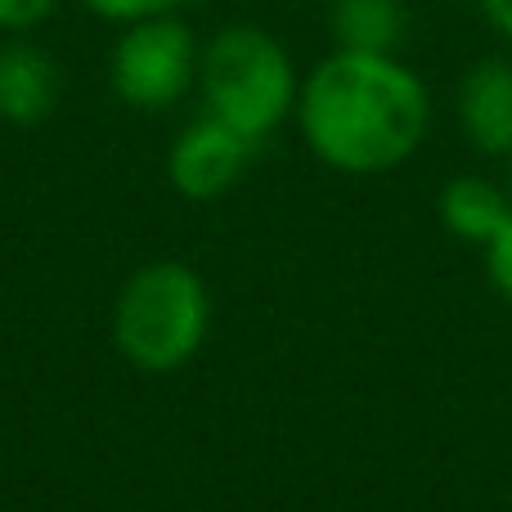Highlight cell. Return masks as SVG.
<instances>
[{
	"mask_svg": "<svg viewBox=\"0 0 512 512\" xmlns=\"http://www.w3.org/2000/svg\"><path fill=\"white\" fill-rule=\"evenodd\" d=\"M459 126L486 158H512V63L481 59L459 86Z\"/></svg>",
	"mask_w": 512,
	"mask_h": 512,
	"instance_id": "cell-6",
	"label": "cell"
},
{
	"mask_svg": "<svg viewBox=\"0 0 512 512\" xmlns=\"http://www.w3.org/2000/svg\"><path fill=\"white\" fill-rule=\"evenodd\" d=\"M59 0H0V32H27L45 23Z\"/></svg>",
	"mask_w": 512,
	"mask_h": 512,
	"instance_id": "cell-12",
	"label": "cell"
},
{
	"mask_svg": "<svg viewBox=\"0 0 512 512\" xmlns=\"http://www.w3.org/2000/svg\"><path fill=\"white\" fill-rule=\"evenodd\" d=\"M256 144L248 135H239L234 126L216 122L212 113L198 117L194 126L180 131V140L167 153V176L176 185V194H185L189 203H212V198L230 194L239 185V176L248 171Z\"/></svg>",
	"mask_w": 512,
	"mask_h": 512,
	"instance_id": "cell-5",
	"label": "cell"
},
{
	"mask_svg": "<svg viewBox=\"0 0 512 512\" xmlns=\"http://www.w3.org/2000/svg\"><path fill=\"white\" fill-rule=\"evenodd\" d=\"M508 212H512L508 194L486 176H454L436 198V216H441L445 230L459 243H477V248H486L495 239V230L508 221Z\"/></svg>",
	"mask_w": 512,
	"mask_h": 512,
	"instance_id": "cell-8",
	"label": "cell"
},
{
	"mask_svg": "<svg viewBox=\"0 0 512 512\" xmlns=\"http://www.w3.org/2000/svg\"><path fill=\"white\" fill-rule=\"evenodd\" d=\"M481 14H486V23L495 27L499 36L512 41V0H481Z\"/></svg>",
	"mask_w": 512,
	"mask_h": 512,
	"instance_id": "cell-13",
	"label": "cell"
},
{
	"mask_svg": "<svg viewBox=\"0 0 512 512\" xmlns=\"http://www.w3.org/2000/svg\"><path fill=\"white\" fill-rule=\"evenodd\" d=\"M198 63H203V50L189 23H180L176 14L140 18V23H126L113 45V90L122 104L140 113H162L194 86Z\"/></svg>",
	"mask_w": 512,
	"mask_h": 512,
	"instance_id": "cell-4",
	"label": "cell"
},
{
	"mask_svg": "<svg viewBox=\"0 0 512 512\" xmlns=\"http://www.w3.org/2000/svg\"><path fill=\"white\" fill-rule=\"evenodd\" d=\"M405 23H409L405 0H333L337 50L391 54V45L405 36Z\"/></svg>",
	"mask_w": 512,
	"mask_h": 512,
	"instance_id": "cell-9",
	"label": "cell"
},
{
	"mask_svg": "<svg viewBox=\"0 0 512 512\" xmlns=\"http://www.w3.org/2000/svg\"><path fill=\"white\" fill-rule=\"evenodd\" d=\"M301 140L342 176H387L427 140L432 99L396 54L337 50L301 81Z\"/></svg>",
	"mask_w": 512,
	"mask_h": 512,
	"instance_id": "cell-1",
	"label": "cell"
},
{
	"mask_svg": "<svg viewBox=\"0 0 512 512\" xmlns=\"http://www.w3.org/2000/svg\"><path fill=\"white\" fill-rule=\"evenodd\" d=\"M486 279H490V288L499 292V301H508L512 306V212H508V221L495 230V239L486 243Z\"/></svg>",
	"mask_w": 512,
	"mask_h": 512,
	"instance_id": "cell-10",
	"label": "cell"
},
{
	"mask_svg": "<svg viewBox=\"0 0 512 512\" xmlns=\"http://www.w3.org/2000/svg\"><path fill=\"white\" fill-rule=\"evenodd\" d=\"M90 14L108 18V23H140V18L171 14L180 0H81Z\"/></svg>",
	"mask_w": 512,
	"mask_h": 512,
	"instance_id": "cell-11",
	"label": "cell"
},
{
	"mask_svg": "<svg viewBox=\"0 0 512 512\" xmlns=\"http://www.w3.org/2000/svg\"><path fill=\"white\" fill-rule=\"evenodd\" d=\"M212 328V292L185 261H149L113 301V342L140 373H176L203 351Z\"/></svg>",
	"mask_w": 512,
	"mask_h": 512,
	"instance_id": "cell-2",
	"label": "cell"
},
{
	"mask_svg": "<svg viewBox=\"0 0 512 512\" xmlns=\"http://www.w3.org/2000/svg\"><path fill=\"white\" fill-rule=\"evenodd\" d=\"M59 63L32 41L0 45V117L9 126H36L59 108Z\"/></svg>",
	"mask_w": 512,
	"mask_h": 512,
	"instance_id": "cell-7",
	"label": "cell"
},
{
	"mask_svg": "<svg viewBox=\"0 0 512 512\" xmlns=\"http://www.w3.org/2000/svg\"><path fill=\"white\" fill-rule=\"evenodd\" d=\"M198 81H203L207 113L216 122L234 126L261 144L270 131H279L283 117L297 113L301 81L292 68L288 50L274 41L265 27L234 23L212 36L198 63Z\"/></svg>",
	"mask_w": 512,
	"mask_h": 512,
	"instance_id": "cell-3",
	"label": "cell"
}]
</instances>
